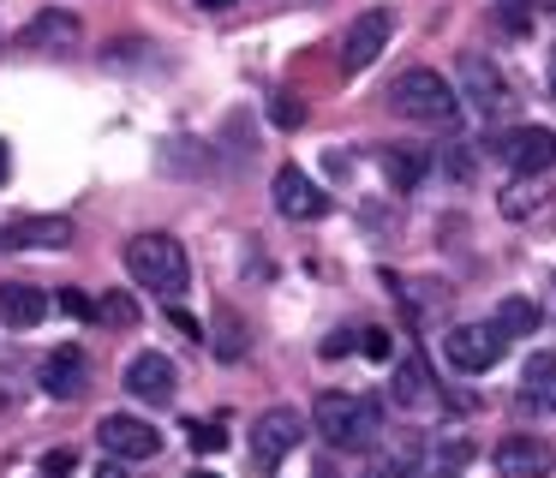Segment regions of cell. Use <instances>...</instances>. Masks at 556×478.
<instances>
[{"label": "cell", "instance_id": "30", "mask_svg": "<svg viewBox=\"0 0 556 478\" xmlns=\"http://www.w3.org/2000/svg\"><path fill=\"white\" fill-rule=\"evenodd\" d=\"M348 347H353V335H329V341H324V353H329V358H341Z\"/></svg>", "mask_w": 556, "mask_h": 478}, {"label": "cell", "instance_id": "36", "mask_svg": "<svg viewBox=\"0 0 556 478\" xmlns=\"http://www.w3.org/2000/svg\"><path fill=\"white\" fill-rule=\"evenodd\" d=\"M192 478H216V473H192Z\"/></svg>", "mask_w": 556, "mask_h": 478}, {"label": "cell", "instance_id": "21", "mask_svg": "<svg viewBox=\"0 0 556 478\" xmlns=\"http://www.w3.org/2000/svg\"><path fill=\"white\" fill-rule=\"evenodd\" d=\"M539 203H551V191H544L539 179H515V186L503 191V215H508V222H527Z\"/></svg>", "mask_w": 556, "mask_h": 478}, {"label": "cell", "instance_id": "34", "mask_svg": "<svg viewBox=\"0 0 556 478\" xmlns=\"http://www.w3.org/2000/svg\"><path fill=\"white\" fill-rule=\"evenodd\" d=\"M204 7H210V12H228V7H233V0H204Z\"/></svg>", "mask_w": 556, "mask_h": 478}, {"label": "cell", "instance_id": "24", "mask_svg": "<svg viewBox=\"0 0 556 478\" xmlns=\"http://www.w3.org/2000/svg\"><path fill=\"white\" fill-rule=\"evenodd\" d=\"M54 299H61V311H66V317H78V323H90V317H97V299H90V293H78V287H66V293H54Z\"/></svg>", "mask_w": 556, "mask_h": 478}, {"label": "cell", "instance_id": "19", "mask_svg": "<svg viewBox=\"0 0 556 478\" xmlns=\"http://www.w3.org/2000/svg\"><path fill=\"white\" fill-rule=\"evenodd\" d=\"M544 323V311L532 305L527 293H508V299H496V317H491V329L503 335V341H527L532 329Z\"/></svg>", "mask_w": 556, "mask_h": 478}, {"label": "cell", "instance_id": "33", "mask_svg": "<svg viewBox=\"0 0 556 478\" xmlns=\"http://www.w3.org/2000/svg\"><path fill=\"white\" fill-rule=\"evenodd\" d=\"M520 7H539V12H556V0H520Z\"/></svg>", "mask_w": 556, "mask_h": 478}, {"label": "cell", "instance_id": "10", "mask_svg": "<svg viewBox=\"0 0 556 478\" xmlns=\"http://www.w3.org/2000/svg\"><path fill=\"white\" fill-rule=\"evenodd\" d=\"M269 198H276V210L288 215V222H317V215H329V191H317L293 162L276 167V179H269Z\"/></svg>", "mask_w": 556, "mask_h": 478}, {"label": "cell", "instance_id": "17", "mask_svg": "<svg viewBox=\"0 0 556 478\" xmlns=\"http://www.w3.org/2000/svg\"><path fill=\"white\" fill-rule=\"evenodd\" d=\"M520 406L532 413H556V353H532L520 370Z\"/></svg>", "mask_w": 556, "mask_h": 478}, {"label": "cell", "instance_id": "18", "mask_svg": "<svg viewBox=\"0 0 556 478\" xmlns=\"http://www.w3.org/2000/svg\"><path fill=\"white\" fill-rule=\"evenodd\" d=\"M18 42H25V48H49V54H66V48H78V18H73V12H42V18L25 24Z\"/></svg>", "mask_w": 556, "mask_h": 478}, {"label": "cell", "instance_id": "28", "mask_svg": "<svg viewBox=\"0 0 556 478\" xmlns=\"http://www.w3.org/2000/svg\"><path fill=\"white\" fill-rule=\"evenodd\" d=\"M520 12H527V7H520V0H515V7H503V18H496V24H503V30H508V36H520V30H532V18H520Z\"/></svg>", "mask_w": 556, "mask_h": 478}, {"label": "cell", "instance_id": "31", "mask_svg": "<svg viewBox=\"0 0 556 478\" xmlns=\"http://www.w3.org/2000/svg\"><path fill=\"white\" fill-rule=\"evenodd\" d=\"M7 179H13V150L0 143V186H7Z\"/></svg>", "mask_w": 556, "mask_h": 478}, {"label": "cell", "instance_id": "6", "mask_svg": "<svg viewBox=\"0 0 556 478\" xmlns=\"http://www.w3.org/2000/svg\"><path fill=\"white\" fill-rule=\"evenodd\" d=\"M389 36H395V12H389V7H365L359 18L348 24V36H341V66L365 72L371 60H383Z\"/></svg>", "mask_w": 556, "mask_h": 478}, {"label": "cell", "instance_id": "23", "mask_svg": "<svg viewBox=\"0 0 556 478\" xmlns=\"http://www.w3.org/2000/svg\"><path fill=\"white\" fill-rule=\"evenodd\" d=\"M240 353H245V329H240V317H233V311H216V358H222V365H233Z\"/></svg>", "mask_w": 556, "mask_h": 478}, {"label": "cell", "instance_id": "35", "mask_svg": "<svg viewBox=\"0 0 556 478\" xmlns=\"http://www.w3.org/2000/svg\"><path fill=\"white\" fill-rule=\"evenodd\" d=\"M551 96H556V54H551Z\"/></svg>", "mask_w": 556, "mask_h": 478}, {"label": "cell", "instance_id": "20", "mask_svg": "<svg viewBox=\"0 0 556 478\" xmlns=\"http://www.w3.org/2000/svg\"><path fill=\"white\" fill-rule=\"evenodd\" d=\"M383 174L395 179L401 191H413L425 174H431V155H425V150H413V143H389V150H383Z\"/></svg>", "mask_w": 556, "mask_h": 478}, {"label": "cell", "instance_id": "16", "mask_svg": "<svg viewBox=\"0 0 556 478\" xmlns=\"http://www.w3.org/2000/svg\"><path fill=\"white\" fill-rule=\"evenodd\" d=\"M389 394H395V406H407V413H419V406L437 401V382H431V365H425L419 353H407L395 365V377H389Z\"/></svg>", "mask_w": 556, "mask_h": 478}, {"label": "cell", "instance_id": "5", "mask_svg": "<svg viewBox=\"0 0 556 478\" xmlns=\"http://www.w3.org/2000/svg\"><path fill=\"white\" fill-rule=\"evenodd\" d=\"M300 437H305V418L293 413V406H269L252 425V461L264 466V473H276V466L300 449Z\"/></svg>", "mask_w": 556, "mask_h": 478}, {"label": "cell", "instance_id": "25", "mask_svg": "<svg viewBox=\"0 0 556 478\" xmlns=\"http://www.w3.org/2000/svg\"><path fill=\"white\" fill-rule=\"evenodd\" d=\"M186 437H192V449H204V454L228 449V442H222V430H216V425H186Z\"/></svg>", "mask_w": 556, "mask_h": 478}, {"label": "cell", "instance_id": "29", "mask_svg": "<svg viewBox=\"0 0 556 478\" xmlns=\"http://www.w3.org/2000/svg\"><path fill=\"white\" fill-rule=\"evenodd\" d=\"M300 120H305V108H300V102H288V96H281V102H276V126H300Z\"/></svg>", "mask_w": 556, "mask_h": 478}, {"label": "cell", "instance_id": "7", "mask_svg": "<svg viewBox=\"0 0 556 478\" xmlns=\"http://www.w3.org/2000/svg\"><path fill=\"white\" fill-rule=\"evenodd\" d=\"M97 442L114 461H150V454H162V430L144 425V418H132V413H109L97 425Z\"/></svg>", "mask_w": 556, "mask_h": 478}, {"label": "cell", "instance_id": "13", "mask_svg": "<svg viewBox=\"0 0 556 478\" xmlns=\"http://www.w3.org/2000/svg\"><path fill=\"white\" fill-rule=\"evenodd\" d=\"M496 150H503L527 179H539L544 167L556 162V131H544V126H520V131H508V138L496 143Z\"/></svg>", "mask_w": 556, "mask_h": 478}, {"label": "cell", "instance_id": "22", "mask_svg": "<svg viewBox=\"0 0 556 478\" xmlns=\"http://www.w3.org/2000/svg\"><path fill=\"white\" fill-rule=\"evenodd\" d=\"M90 323H109V329H132L138 323V299L132 293H121V287H114V293H97V317Z\"/></svg>", "mask_w": 556, "mask_h": 478}, {"label": "cell", "instance_id": "2", "mask_svg": "<svg viewBox=\"0 0 556 478\" xmlns=\"http://www.w3.org/2000/svg\"><path fill=\"white\" fill-rule=\"evenodd\" d=\"M389 108L413 126H437V131H455L460 120V96L448 90V78H437L431 66H413L389 84Z\"/></svg>", "mask_w": 556, "mask_h": 478}, {"label": "cell", "instance_id": "26", "mask_svg": "<svg viewBox=\"0 0 556 478\" xmlns=\"http://www.w3.org/2000/svg\"><path fill=\"white\" fill-rule=\"evenodd\" d=\"M365 478H413V454H395V461H377Z\"/></svg>", "mask_w": 556, "mask_h": 478}, {"label": "cell", "instance_id": "12", "mask_svg": "<svg viewBox=\"0 0 556 478\" xmlns=\"http://www.w3.org/2000/svg\"><path fill=\"white\" fill-rule=\"evenodd\" d=\"M37 382H42V394H54V401H78V394H85V382H90L85 347H54V353L42 358Z\"/></svg>", "mask_w": 556, "mask_h": 478}, {"label": "cell", "instance_id": "11", "mask_svg": "<svg viewBox=\"0 0 556 478\" xmlns=\"http://www.w3.org/2000/svg\"><path fill=\"white\" fill-rule=\"evenodd\" d=\"M61 246H73L66 215H25V222L0 227V251H61Z\"/></svg>", "mask_w": 556, "mask_h": 478}, {"label": "cell", "instance_id": "14", "mask_svg": "<svg viewBox=\"0 0 556 478\" xmlns=\"http://www.w3.org/2000/svg\"><path fill=\"white\" fill-rule=\"evenodd\" d=\"M49 305H54V299L42 293V287L0 281V323H7V329H37V323L49 317Z\"/></svg>", "mask_w": 556, "mask_h": 478}, {"label": "cell", "instance_id": "4", "mask_svg": "<svg viewBox=\"0 0 556 478\" xmlns=\"http://www.w3.org/2000/svg\"><path fill=\"white\" fill-rule=\"evenodd\" d=\"M508 353V341L491 329V323H455V329L443 335V358L455 370H467V377H484V370H496Z\"/></svg>", "mask_w": 556, "mask_h": 478}, {"label": "cell", "instance_id": "9", "mask_svg": "<svg viewBox=\"0 0 556 478\" xmlns=\"http://www.w3.org/2000/svg\"><path fill=\"white\" fill-rule=\"evenodd\" d=\"M460 96H467V108L479 120H496L508 108V90H503V72H496V60L484 54H460Z\"/></svg>", "mask_w": 556, "mask_h": 478}, {"label": "cell", "instance_id": "1", "mask_svg": "<svg viewBox=\"0 0 556 478\" xmlns=\"http://www.w3.org/2000/svg\"><path fill=\"white\" fill-rule=\"evenodd\" d=\"M312 425H317L324 442L359 454V449H371V442L383 437V401H377V394H353V389H329V394H317Z\"/></svg>", "mask_w": 556, "mask_h": 478}, {"label": "cell", "instance_id": "3", "mask_svg": "<svg viewBox=\"0 0 556 478\" xmlns=\"http://www.w3.org/2000/svg\"><path fill=\"white\" fill-rule=\"evenodd\" d=\"M126 269L150 293H186L192 287V257L174 234H132L126 239Z\"/></svg>", "mask_w": 556, "mask_h": 478}, {"label": "cell", "instance_id": "32", "mask_svg": "<svg viewBox=\"0 0 556 478\" xmlns=\"http://www.w3.org/2000/svg\"><path fill=\"white\" fill-rule=\"evenodd\" d=\"M97 478H126V466H121V461H102V466H97Z\"/></svg>", "mask_w": 556, "mask_h": 478}, {"label": "cell", "instance_id": "27", "mask_svg": "<svg viewBox=\"0 0 556 478\" xmlns=\"http://www.w3.org/2000/svg\"><path fill=\"white\" fill-rule=\"evenodd\" d=\"M365 353H371V358H377V365H383V358H389V353H395V341H389V335H383V329H365Z\"/></svg>", "mask_w": 556, "mask_h": 478}, {"label": "cell", "instance_id": "8", "mask_svg": "<svg viewBox=\"0 0 556 478\" xmlns=\"http://www.w3.org/2000/svg\"><path fill=\"white\" fill-rule=\"evenodd\" d=\"M491 461H496V478H551L556 473V449L544 437H527V430L496 442Z\"/></svg>", "mask_w": 556, "mask_h": 478}, {"label": "cell", "instance_id": "15", "mask_svg": "<svg viewBox=\"0 0 556 478\" xmlns=\"http://www.w3.org/2000/svg\"><path fill=\"white\" fill-rule=\"evenodd\" d=\"M126 394H138V401H174V365L162 353H138L132 365H126Z\"/></svg>", "mask_w": 556, "mask_h": 478}]
</instances>
